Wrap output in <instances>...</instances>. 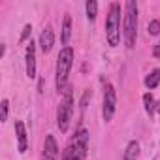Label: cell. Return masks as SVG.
Segmentation results:
<instances>
[{"mask_svg": "<svg viewBox=\"0 0 160 160\" xmlns=\"http://www.w3.org/2000/svg\"><path fill=\"white\" fill-rule=\"evenodd\" d=\"M72 66H73V49L68 45V47H62L60 53H58V57H57L55 87H57L58 94H64V91L68 89V75H70Z\"/></svg>", "mask_w": 160, "mask_h": 160, "instance_id": "6da1fadb", "label": "cell"}, {"mask_svg": "<svg viewBox=\"0 0 160 160\" xmlns=\"http://www.w3.org/2000/svg\"><path fill=\"white\" fill-rule=\"evenodd\" d=\"M122 38L128 49H134L138 38V2L126 0L124 13H122Z\"/></svg>", "mask_w": 160, "mask_h": 160, "instance_id": "7a4b0ae2", "label": "cell"}, {"mask_svg": "<svg viewBox=\"0 0 160 160\" xmlns=\"http://www.w3.org/2000/svg\"><path fill=\"white\" fill-rule=\"evenodd\" d=\"M89 151V130L79 128L62 151L60 160H85Z\"/></svg>", "mask_w": 160, "mask_h": 160, "instance_id": "3957f363", "label": "cell"}, {"mask_svg": "<svg viewBox=\"0 0 160 160\" xmlns=\"http://www.w3.org/2000/svg\"><path fill=\"white\" fill-rule=\"evenodd\" d=\"M121 4L111 2L106 17V38L111 47H117L121 43Z\"/></svg>", "mask_w": 160, "mask_h": 160, "instance_id": "277c9868", "label": "cell"}, {"mask_svg": "<svg viewBox=\"0 0 160 160\" xmlns=\"http://www.w3.org/2000/svg\"><path fill=\"white\" fill-rule=\"evenodd\" d=\"M72 115H73V92H72V87H68L58 102V108H57V126L62 134L68 132Z\"/></svg>", "mask_w": 160, "mask_h": 160, "instance_id": "5b68a950", "label": "cell"}, {"mask_svg": "<svg viewBox=\"0 0 160 160\" xmlns=\"http://www.w3.org/2000/svg\"><path fill=\"white\" fill-rule=\"evenodd\" d=\"M117 111V92H115V87L111 83H108L104 87V100H102V117L106 122H109L113 119Z\"/></svg>", "mask_w": 160, "mask_h": 160, "instance_id": "8992f818", "label": "cell"}, {"mask_svg": "<svg viewBox=\"0 0 160 160\" xmlns=\"http://www.w3.org/2000/svg\"><path fill=\"white\" fill-rule=\"evenodd\" d=\"M58 156H60V149H58V143H57L55 136L47 134V136H45V141H43L42 160H58Z\"/></svg>", "mask_w": 160, "mask_h": 160, "instance_id": "52a82bcc", "label": "cell"}, {"mask_svg": "<svg viewBox=\"0 0 160 160\" xmlns=\"http://www.w3.org/2000/svg\"><path fill=\"white\" fill-rule=\"evenodd\" d=\"M25 60H27V77L34 79L36 77V43L30 40L27 45V53H25Z\"/></svg>", "mask_w": 160, "mask_h": 160, "instance_id": "ba28073f", "label": "cell"}, {"mask_svg": "<svg viewBox=\"0 0 160 160\" xmlns=\"http://www.w3.org/2000/svg\"><path fill=\"white\" fill-rule=\"evenodd\" d=\"M38 45H40V49L47 55L51 49H53V45H55V32H53V27H43V30H42V34H40V42H38Z\"/></svg>", "mask_w": 160, "mask_h": 160, "instance_id": "9c48e42d", "label": "cell"}, {"mask_svg": "<svg viewBox=\"0 0 160 160\" xmlns=\"http://www.w3.org/2000/svg\"><path fill=\"white\" fill-rule=\"evenodd\" d=\"M15 136H17L19 152H27V149H28V136H27V128H25L23 121H15Z\"/></svg>", "mask_w": 160, "mask_h": 160, "instance_id": "30bf717a", "label": "cell"}, {"mask_svg": "<svg viewBox=\"0 0 160 160\" xmlns=\"http://www.w3.org/2000/svg\"><path fill=\"white\" fill-rule=\"evenodd\" d=\"M70 38H72V17H70V13H66L64 21H62V30H60V43L64 47H68Z\"/></svg>", "mask_w": 160, "mask_h": 160, "instance_id": "8fae6325", "label": "cell"}, {"mask_svg": "<svg viewBox=\"0 0 160 160\" xmlns=\"http://www.w3.org/2000/svg\"><path fill=\"white\" fill-rule=\"evenodd\" d=\"M145 87L149 89V91H152V89H156L158 85H160V68H154V70H151L147 75H145Z\"/></svg>", "mask_w": 160, "mask_h": 160, "instance_id": "7c38bea8", "label": "cell"}, {"mask_svg": "<svg viewBox=\"0 0 160 160\" xmlns=\"http://www.w3.org/2000/svg\"><path fill=\"white\" fill-rule=\"evenodd\" d=\"M138 154H139V143H138L136 139H132V141L126 145V149H124L122 160H136Z\"/></svg>", "mask_w": 160, "mask_h": 160, "instance_id": "4fadbf2b", "label": "cell"}, {"mask_svg": "<svg viewBox=\"0 0 160 160\" xmlns=\"http://www.w3.org/2000/svg\"><path fill=\"white\" fill-rule=\"evenodd\" d=\"M143 106H145V113L149 117H152L156 113V100H154L152 92H145L143 94Z\"/></svg>", "mask_w": 160, "mask_h": 160, "instance_id": "5bb4252c", "label": "cell"}, {"mask_svg": "<svg viewBox=\"0 0 160 160\" xmlns=\"http://www.w3.org/2000/svg\"><path fill=\"white\" fill-rule=\"evenodd\" d=\"M85 12H87V19L91 23H94L96 21V15H98V2H96V0H87Z\"/></svg>", "mask_w": 160, "mask_h": 160, "instance_id": "9a60e30c", "label": "cell"}, {"mask_svg": "<svg viewBox=\"0 0 160 160\" xmlns=\"http://www.w3.org/2000/svg\"><path fill=\"white\" fill-rule=\"evenodd\" d=\"M8 113H10V100L4 98L2 104H0V121H2V122L8 121Z\"/></svg>", "mask_w": 160, "mask_h": 160, "instance_id": "2e32d148", "label": "cell"}, {"mask_svg": "<svg viewBox=\"0 0 160 160\" xmlns=\"http://www.w3.org/2000/svg\"><path fill=\"white\" fill-rule=\"evenodd\" d=\"M147 32H149V36H158L160 34V21L158 19H152L149 23V27H147Z\"/></svg>", "mask_w": 160, "mask_h": 160, "instance_id": "e0dca14e", "label": "cell"}, {"mask_svg": "<svg viewBox=\"0 0 160 160\" xmlns=\"http://www.w3.org/2000/svg\"><path fill=\"white\" fill-rule=\"evenodd\" d=\"M30 34H32V25H25V27H23V34H21L19 42H27V40L30 38Z\"/></svg>", "mask_w": 160, "mask_h": 160, "instance_id": "ac0fdd59", "label": "cell"}, {"mask_svg": "<svg viewBox=\"0 0 160 160\" xmlns=\"http://www.w3.org/2000/svg\"><path fill=\"white\" fill-rule=\"evenodd\" d=\"M152 57H154V58H160V42L152 47Z\"/></svg>", "mask_w": 160, "mask_h": 160, "instance_id": "d6986e66", "label": "cell"}, {"mask_svg": "<svg viewBox=\"0 0 160 160\" xmlns=\"http://www.w3.org/2000/svg\"><path fill=\"white\" fill-rule=\"evenodd\" d=\"M4 53H6V43H2V49H0V57H4Z\"/></svg>", "mask_w": 160, "mask_h": 160, "instance_id": "ffe728a7", "label": "cell"}, {"mask_svg": "<svg viewBox=\"0 0 160 160\" xmlns=\"http://www.w3.org/2000/svg\"><path fill=\"white\" fill-rule=\"evenodd\" d=\"M156 113H160V100L156 102Z\"/></svg>", "mask_w": 160, "mask_h": 160, "instance_id": "44dd1931", "label": "cell"}]
</instances>
